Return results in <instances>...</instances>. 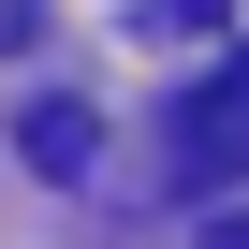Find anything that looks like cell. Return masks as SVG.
I'll return each mask as SVG.
<instances>
[{"label": "cell", "instance_id": "1", "mask_svg": "<svg viewBox=\"0 0 249 249\" xmlns=\"http://www.w3.org/2000/svg\"><path fill=\"white\" fill-rule=\"evenodd\" d=\"M161 161H176V191H234V176H249V44H234V59H205V73L176 88Z\"/></svg>", "mask_w": 249, "mask_h": 249}, {"label": "cell", "instance_id": "2", "mask_svg": "<svg viewBox=\"0 0 249 249\" xmlns=\"http://www.w3.org/2000/svg\"><path fill=\"white\" fill-rule=\"evenodd\" d=\"M30 161L44 176H88V103H30Z\"/></svg>", "mask_w": 249, "mask_h": 249}]
</instances>
